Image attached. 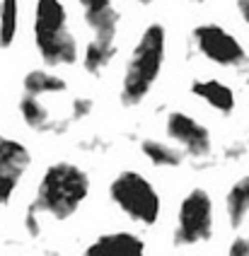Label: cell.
Segmentation results:
<instances>
[{"label": "cell", "mask_w": 249, "mask_h": 256, "mask_svg": "<svg viewBox=\"0 0 249 256\" xmlns=\"http://www.w3.org/2000/svg\"><path fill=\"white\" fill-rule=\"evenodd\" d=\"M164 56H167V32L160 22H152L138 36L131 58L124 68L121 90H118V100L124 106L143 104V100L150 94V90L160 78Z\"/></svg>", "instance_id": "obj_1"}, {"label": "cell", "mask_w": 249, "mask_h": 256, "mask_svg": "<svg viewBox=\"0 0 249 256\" xmlns=\"http://www.w3.org/2000/svg\"><path fill=\"white\" fill-rule=\"evenodd\" d=\"M32 32H34L36 54L46 66L68 68L80 60V44L70 29V20L63 0H36Z\"/></svg>", "instance_id": "obj_2"}, {"label": "cell", "mask_w": 249, "mask_h": 256, "mask_svg": "<svg viewBox=\"0 0 249 256\" xmlns=\"http://www.w3.org/2000/svg\"><path fill=\"white\" fill-rule=\"evenodd\" d=\"M90 196V176L75 162H54L39 179L34 206L42 215L54 220H68Z\"/></svg>", "instance_id": "obj_3"}, {"label": "cell", "mask_w": 249, "mask_h": 256, "mask_svg": "<svg viewBox=\"0 0 249 256\" xmlns=\"http://www.w3.org/2000/svg\"><path fill=\"white\" fill-rule=\"evenodd\" d=\"M109 198L128 220L138 222V225L152 228L160 218V194L140 172H118L114 182L109 184Z\"/></svg>", "instance_id": "obj_4"}, {"label": "cell", "mask_w": 249, "mask_h": 256, "mask_svg": "<svg viewBox=\"0 0 249 256\" xmlns=\"http://www.w3.org/2000/svg\"><path fill=\"white\" fill-rule=\"evenodd\" d=\"M191 42L194 48L201 56L218 66V68H230L237 72H249V54L242 46V42L234 36L232 32L220 27L216 22H206L198 24L191 32Z\"/></svg>", "instance_id": "obj_5"}, {"label": "cell", "mask_w": 249, "mask_h": 256, "mask_svg": "<svg viewBox=\"0 0 249 256\" xmlns=\"http://www.w3.org/2000/svg\"><path fill=\"white\" fill-rule=\"evenodd\" d=\"M213 198L210 194L196 186L182 198L179 213H176V228H174V242L179 246H196L201 242H208L213 237Z\"/></svg>", "instance_id": "obj_6"}, {"label": "cell", "mask_w": 249, "mask_h": 256, "mask_svg": "<svg viewBox=\"0 0 249 256\" xmlns=\"http://www.w3.org/2000/svg\"><path fill=\"white\" fill-rule=\"evenodd\" d=\"M164 130H167V138L176 142V148H182L184 155L194 160H206L213 152L210 130L186 112H170L164 118Z\"/></svg>", "instance_id": "obj_7"}, {"label": "cell", "mask_w": 249, "mask_h": 256, "mask_svg": "<svg viewBox=\"0 0 249 256\" xmlns=\"http://www.w3.org/2000/svg\"><path fill=\"white\" fill-rule=\"evenodd\" d=\"M32 164V152L24 142L0 136V206H8L15 196L22 176Z\"/></svg>", "instance_id": "obj_8"}, {"label": "cell", "mask_w": 249, "mask_h": 256, "mask_svg": "<svg viewBox=\"0 0 249 256\" xmlns=\"http://www.w3.org/2000/svg\"><path fill=\"white\" fill-rule=\"evenodd\" d=\"M82 22L90 29V39L102 44H116L121 14L112 0H78Z\"/></svg>", "instance_id": "obj_9"}, {"label": "cell", "mask_w": 249, "mask_h": 256, "mask_svg": "<svg viewBox=\"0 0 249 256\" xmlns=\"http://www.w3.org/2000/svg\"><path fill=\"white\" fill-rule=\"evenodd\" d=\"M82 256H146V242L136 232L116 230L92 240Z\"/></svg>", "instance_id": "obj_10"}, {"label": "cell", "mask_w": 249, "mask_h": 256, "mask_svg": "<svg viewBox=\"0 0 249 256\" xmlns=\"http://www.w3.org/2000/svg\"><path fill=\"white\" fill-rule=\"evenodd\" d=\"M189 90L196 100L206 102L213 112H218V114H222V116H230L234 112V106H237L234 90L230 85H225L222 80H216V78L194 80Z\"/></svg>", "instance_id": "obj_11"}, {"label": "cell", "mask_w": 249, "mask_h": 256, "mask_svg": "<svg viewBox=\"0 0 249 256\" xmlns=\"http://www.w3.org/2000/svg\"><path fill=\"white\" fill-rule=\"evenodd\" d=\"M225 215H228V222L232 230H240L249 218V174L240 176L230 186V191L225 196Z\"/></svg>", "instance_id": "obj_12"}, {"label": "cell", "mask_w": 249, "mask_h": 256, "mask_svg": "<svg viewBox=\"0 0 249 256\" xmlns=\"http://www.w3.org/2000/svg\"><path fill=\"white\" fill-rule=\"evenodd\" d=\"M22 90H24V94L42 100V97H48V94H63L68 90V82L63 78H58L56 72L44 70V68H34L22 78Z\"/></svg>", "instance_id": "obj_13"}, {"label": "cell", "mask_w": 249, "mask_h": 256, "mask_svg": "<svg viewBox=\"0 0 249 256\" xmlns=\"http://www.w3.org/2000/svg\"><path fill=\"white\" fill-rule=\"evenodd\" d=\"M140 152L146 155V160L155 167H179L184 162V150L176 148V145H170V142L155 140V138H143L140 140Z\"/></svg>", "instance_id": "obj_14"}, {"label": "cell", "mask_w": 249, "mask_h": 256, "mask_svg": "<svg viewBox=\"0 0 249 256\" xmlns=\"http://www.w3.org/2000/svg\"><path fill=\"white\" fill-rule=\"evenodd\" d=\"M20 114H22V121L32 128V130H58L56 121L51 112L46 109L39 97H32V94H22L20 97Z\"/></svg>", "instance_id": "obj_15"}, {"label": "cell", "mask_w": 249, "mask_h": 256, "mask_svg": "<svg viewBox=\"0 0 249 256\" xmlns=\"http://www.w3.org/2000/svg\"><path fill=\"white\" fill-rule=\"evenodd\" d=\"M116 51H118L116 44H102V42H92L90 39L85 44V48H82V68H85V72L100 78L112 66Z\"/></svg>", "instance_id": "obj_16"}, {"label": "cell", "mask_w": 249, "mask_h": 256, "mask_svg": "<svg viewBox=\"0 0 249 256\" xmlns=\"http://www.w3.org/2000/svg\"><path fill=\"white\" fill-rule=\"evenodd\" d=\"M20 29V0H0V48H10Z\"/></svg>", "instance_id": "obj_17"}, {"label": "cell", "mask_w": 249, "mask_h": 256, "mask_svg": "<svg viewBox=\"0 0 249 256\" xmlns=\"http://www.w3.org/2000/svg\"><path fill=\"white\" fill-rule=\"evenodd\" d=\"M22 225H24V230H27V234H30V237H39V234H42V213L36 210V206H34V203L27 206Z\"/></svg>", "instance_id": "obj_18"}, {"label": "cell", "mask_w": 249, "mask_h": 256, "mask_svg": "<svg viewBox=\"0 0 249 256\" xmlns=\"http://www.w3.org/2000/svg\"><path fill=\"white\" fill-rule=\"evenodd\" d=\"M92 109H94L92 100H88V97L75 100L73 104H70V121H82V118H88V116L92 114Z\"/></svg>", "instance_id": "obj_19"}, {"label": "cell", "mask_w": 249, "mask_h": 256, "mask_svg": "<svg viewBox=\"0 0 249 256\" xmlns=\"http://www.w3.org/2000/svg\"><path fill=\"white\" fill-rule=\"evenodd\" d=\"M228 256H249V237H234L228 246Z\"/></svg>", "instance_id": "obj_20"}, {"label": "cell", "mask_w": 249, "mask_h": 256, "mask_svg": "<svg viewBox=\"0 0 249 256\" xmlns=\"http://www.w3.org/2000/svg\"><path fill=\"white\" fill-rule=\"evenodd\" d=\"M234 10L240 14L242 24L249 29V0H234Z\"/></svg>", "instance_id": "obj_21"}, {"label": "cell", "mask_w": 249, "mask_h": 256, "mask_svg": "<svg viewBox=\"0 0 249 256\" xmlns=\"http://www.w3.org/2000/svg\"><path fill=\"white\" fill-rule=\"evenodd\" d=\"M133 2H138V5H150L152 0H133Z\"/></svg>", "instance_id": "obj_22"}, {"label": "cell", "mask_w": 249, "mask_h": 256, "mask_svg": "<svg viewBox=\"0 0 249 256\" xmlns=\"http://www.w3.org/2000/svg\"><path fill=\"white\" fill-rule=\"evenodd\" d=\"M191 2H206V0H191Z\"/></svg>", "instance_id": "obj_23"}, {"label": "cell", "mask_w": 249, "mask_h": 256, "mask_svg": "<svg viewBox=\"0 0 249 256\" xmlns=\"http://www.w3.org/2000/svg\"><path fill=\"white\" fill-rule=\"evenodd\" d=\"M247 237H249V234H247Z\"/></svg>", "instance_id": "obj_24"}]
</instances>
